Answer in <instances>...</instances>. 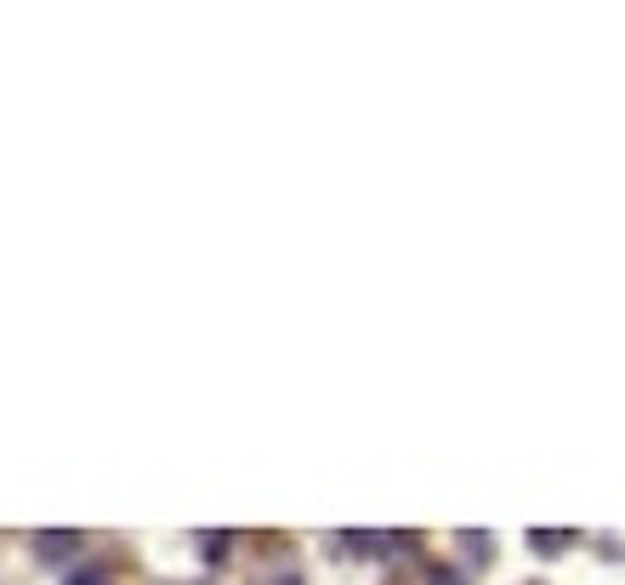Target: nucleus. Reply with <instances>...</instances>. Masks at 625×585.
<instances>
[{"label": "nucleus", "mask_w": 625, "mask_h": 585, "mask_svg": "<svg viewBox=\"0 0 625 585\" xmlns=\"http://www.w3.org/2000/svg\"><path fill=\"white\" fill-rule=\"evenodd\" d=\"M69 585H103V579H98V574H74Z\"/></svg>", "instance_id": "f03ea898"}, {"label": "nucleus", "mask_w": 625, "mask_h": 585, "mask_svg": "<svg viewBox=\"0 0 625 585\" xmlns=\"http://www.w3.org/2000/svg\"><path fill=\"white\" fill-rule=\"evenodd\" d=\"M563 546H568L563 528H541V534H535V552H563Z\"/></svg>", "instance_id": "f257e3e1"}]
</instances>
